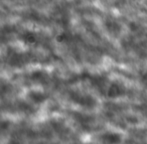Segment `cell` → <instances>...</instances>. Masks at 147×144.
<instances>
[{
	"mask_svg": "<svg viewBox=\"0 0 147 144\" xmlns=\"http://www.w3.org/2000/svg\"><path fill=\"white\" fill-rule=\"evenodd\" d=\"M103 144H119L121 142V135L115 132H107L101 136Z\"/></svg>",
	"mask_w": 147,
	"mask_h": 144,
	"instance_id": "cell-1",
	"label": "cell"
},
{
	"mask_svg": "<svg viewBox=\"0 0 147 144\" xmlns=\"http://www.w3.org/2000/svg\"><path fill=\"white\" fill-rule=\"evenodd\" d=\"M122 93L123 89L121 88L120 85H117V84H114V85L111 86L108 91V94L110 97H117V96H120Z\"/></svg>",
	"mask_w": 147,
	"mask_h": 144,
	"instance_id": "cell-2",
	"label": "cell"
}]
</instances>
